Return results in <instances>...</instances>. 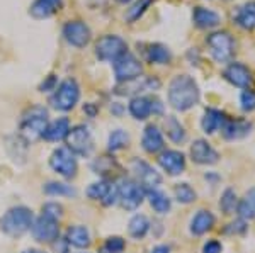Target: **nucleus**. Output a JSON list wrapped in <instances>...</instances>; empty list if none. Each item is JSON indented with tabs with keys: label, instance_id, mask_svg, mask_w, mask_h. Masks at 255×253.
Segmentation results:
<instances>
[{
	"label": "nucleus",
	"instance_id": "nucleus-8",
	"mask_svg": "<svg viewBox=\"0 0 255 253\" xmlns=\"http://www.w3.org/2000/svg\"><path fill=\"white\" fill-rule=\"evenodd\" d=\"M126 51L128 43L118 34H104L96 41V56L104 63H114Z\"/></svg>",
	"mask_w": 255,
	"mask_h": 253
},
{
	"label": "nucleus",
	"instance_id": "nucleus-39",
	"mask_svg": "<svg viewBox=\"0 0 255 253\" xmlns=\"http://www.w3.org/2000/svg\"><path fill=\"white\" fill-rule=\"evenodd\" d=\"M237 204H238V197H237L235 190L225 189V192L221 194V199H220V209L223 211V214L237 213Z\"/></svg>",
	"mask_w": 255,
	"mask_h": 253
},
{
	"label": "nucleus",
	"instance_id": "nucleus-50",
	"mask_svg": "<svg viewBox=\"0 0 255 253\" xmlns=\"http://www.w3.org/2000/svg\"><path fill=\"white\" fill-rule=\"evenodd\" d=\"M150 253H170V247L168 245H157Z\"/></svg>",
	"mask_w": 255,
	"mask_h": 253
},
{
	"label": "nucleus",
	"instance_id": "nucleus-26",
	"mask_svg": "<svg viewBox=\"0 0 255 253\" xmlns=\"http://www.w3.org/2000/svg\"><path fill=\"white\" fill-rule=\"evenodd\" d=\"M65 240L68 242L70 247H75V248H89L90 243H92V236H90L89 228L84 226V224L68 226Z\"/></svg>",
	"mask_w": 255,
	"mask_h": 253
},
{
	"label": "nucleus",
	"instance_id": "nucleus-21",
	"mask_svg": "<svg viewBox=\"0 0 255 253\" xmlns=\"http://www.w3.org/2000/svg\"><path fill=\"white\" fill-rule=\"evenodd\" d=\"M192 22L199 29H215V27L221 24V15L213 9L194 7V10H192Z\"/></svg>",
	"mask_w": 255,
	"mask_h": 253
},
{
	"label": "nucleus",
	"instance_id": "nucleus-24",
	"mask_svg": "<svg viewBox=\"0 0 255 253\" xmlns=\"http://www.w3.org/2000/svg\"><path fill=\"white\" fill-rule=\"evenodd\" d=\"M128 111L136 121H146L153 114V111H151V95L131 97L129 104H128Z\"/></svg>",
	"mask_w": 255,
	"mask_h": 253
},
{
	"label": "nucleus",
	"instance_id": "nucleus-43",
	"mask_svg": "<svg viewBox=\"0 0 255 253\" xmlns=\"http://www.w3.org/2000/svg\"><path fill=\"white\" fill-rule=\"evenodd\" d=\"M41 214H46V216H49V218H55V219H58L60 221V218L63 216V206L61 204H58V202H46L43 206V213Z\"/></svg>",
	"mask_w": 255,
	"mask_h": 253
},
{
	"label": "nucleus",
	"instance_id": "nucleus-36",
	"mask_svg": "<svg viewBox=\"0 0 255 253\" xmlns=\"http://www.w3.org/2000/svg\"><path fill=\"white\" fill-rule=\"evenodd\" d=\"M131 136L129 133L125 129H114L108 138V148L109 152H119V150H125L129 146Z\"/></svg>",
	"mask_w": 255,
	"mask_h": 253
},
{
	"label": "nucleus",
	"instance_id": "nucleus-5",
	"mask_svg": "<svg viewBox=\"0 0 255 253\" xmlns=\"http://www.w3.org/2000/svg\"><path fill=\"white\" fill-rule=\"evenodd\" d=\"M209 55L216 63H228L235 55L237 43L228 31H215L206 38Z\"/></svg>",
	"mask_w": 255,
	"mask_h": 253
},
{
	"label": "nucleus",
	"instance_id": "nucleus-25",
	"mask_svg": "<svg viewBox=\"0 0 255 253\" xmlns=\"http://www.w3.org/2000/svg\"><path fill=\"white\" fill-rule=\"evenodd\" d=\"M63 0H34L29 7V14L34 19H48L61 10Z\"/></svg>",
	"mask_w": 255,
	"mask_h": 253
},
{
	"label": "nucleus",
	"instance_id": "nucleus-7",
	"mask_svg": "<svg viewBox=\"0 0 255 253\" xmlns=\"http://www.w3.org/2000/svg\"><path fill=\"white\" fill-rule=\"evenodd\" d=\"M65 141H67V148L75 155V157L87 158L94 152L92 133H90L89 126H85V124H77V126H73V128H70Z\"/></svg>",
	"mask_w": 255,
	"mask_h": 253
},
{
	"label": "nucleus",
	"instance_id": "nucleus-41",
	"mask_svg": "<svg viewBox=\"0 0 255 253\" xmlns=\"http://www.w3.org/2000/svg\"><path fill=\"white\" fill-rule=\"evenodd\" d=\"M240 109L244 112H254L255 111V90L245 88L240 93Z\"/></svg>",
	"mask_w": 255,
	"mask_h": 253
},
{
	"label": "nucleus",
	"instance_id": "nucleus-37",
	"mask_svg": "<svg viewBox=\"0 0 255 253\" xmlns=\"http://www.w3.org/2000/svg\"><path fill=\"white\" fill-rule=\"evenodd\" d=\"M151 3H153V0H134L129 5V9H126L125 19L128 22H136V20L150 9Z\"/></svg>",
	"mask_w": 255,
	"mask_h": 253
},
{
	"label": "nucleus",
	"instance_id": "nucleus-6",
	"mask_svg": "<svg viewBox=\"0 0 255 253\" xmlns=\"http://www.w3.org/2000/svg\"><path fill=\"white\" fill-rule=\"evenodd\" d=\"M146 199V190L133 178L123 177L118 182V202H121L123 209L136 211Z\"/></svg>",
	"mask_w": 255,
	"mask_h": 253
},
{
	"label": "nucleus",
	"instance_id": "nucleus-29",
	"mask_svg": "<svg viewBox=\"0 0 255 253\" xmlns=\"http://www.w3.org/2000/svg\"><path fill=\"white\" fill-rule=\"evenodd\" d=\"M163 133L167 134V138L175 145H180V143L186 141L187 138V131L184 128V124L177 119L175 116H167L163 119Z\"/></svg>",
	"mask_w": 255,
	"mask_h": 253
},
{
	"label": "nucleus",
	"instance_id": "nucleus-2",
	"mask_svg": "<svg viewBox=\"0 0 255 253\" xmlns=\"http://www.w3.org/2000/svg\"><path fill=\"white\" fill-rule=\"evenodd\" d=\"M49 122L48 109L43 105H31L26 109L19 122V138L24 143H34L43 138V133Z\"/></svg>",
	"mask_w": 255,
	"mask_h": 253
},
{
	"label": "nucleus",
	"instance_id": "nucleus-16",
	"mask_svg": "<svg viewBox=\"0 0 255 253\" xmlns=\"http://www.w3.org/2000/svg\"><path fill=\"white\" fill-rule=\"evenodd\" d=\"M223 77L226 82L233 85V87L238 88H252L254 85V75L250 72V68L247 65L240 63V61H232L225 67L223 70Z\"/></svg>",
	"mask_w": 255,
	"mask_h": 253
},
{
	"label": "nucleus",
	"instance_id": "nucleus-49",
	"mask_svg": "<svg viewBox=\"0 0 255 253\" xmlns=\"http://www.w3.org/2000/svg\"><path fill=\"white\" fill-rule=\"evenodd\" d=\"M111 112L116 114V116H121V114L125 112V105L119 104V102H114V104L111 105Z\"/></svg>",
	"mask_w": 255,
	"mask_h": 253
},
{
	"label": "nucleus",
	"instance_id": "nucleus-14",
	"mask_svg": "<svg viewBox=\"0 0 255 253\" xmlns=\"http://www.w3.org/2000/svg\"><path fill=\"white\" fill-rule=\"evenodd\" d=\"M162 87V82L157 77H138L136 80L126 82V84H118L114 92L118 95H143L145 92H155Z\"/></svg>",
	"mask_w": 255,
	"mask_h": 253
},
{
	"label": "nucleus",
	"instance_id": "nucleus-17",
	"mask_svg": "<svg viewBox=\"0 0 255 253\" xmlns=\"http://www.w3.org/2000/svg\"><path fill=\"white\" fill-rule=\"evenodd\" d=\"M160 169L170 177L184 173L186 170V155L179 150H163L157 158Z\"/></svg>",
	"mask_w": 255,
	"mask_h": 253
},
{
	"label": "nucleus",
	"instance_id": "nucleus-4",
	"mask_svg": "<svg viewBox=\"0 0 255 253\" xmlns=\"http://www.w3.org/2000/svg\"><path fill=\"white\" fill-rule=\"evenodd\" d=\"M80 100V85L75 79H65L58 87L53 90L49 97V104L53 109L61 112H68L79 104Z\"/></svg>",
	"mask_w": 255,
	"mask_h": 253
},
{
	"label": "nucleus",
	"instance_id": "nucleus-11",
	"mask_svg": "<svg viewBox=\"0 0 255 253\" xmlns=\"http://www.w3.org/2000/svg\"><path fill=\"white\" fill-rule=\"evenodd\" d=\"M31 233L36 242L39 243H53L60 238V223L58 219L49 218L46 214H41L32 221Z\"/></svg>",
	"mask_w": 255,
	"mask_h": 253
},
{
	"label": "nucleus",
	"instance_id": "nucleus-44",
	"mask_svg": "<svg viewBox=\"0 0 255 253\" xmlns=\"http://www.w3.org/2000/svg\"><path fill=\"white\" fill-rule=\"evenodd\" d=\"M56 87H58V79H56V75H49V77H46V80L39 85V90L51 92V90H55Z\"/></svg>",
	"mask_w": 255,
	"mask_h": 253
},
{
	"label": "nucleus",
	"instance_id": "nucleus-9",
	"mask_svg": "<svg viewBox=\"0 0 255 253\" xmlns=\"http://www.w3.org/2000/svg\"><path fill=\"white\" fill-rule=\"evenodd\" d=\"M49 167L53 172H56L63 178H73L77 177L79 172V163H77V157L73 155L67 146H60L49 157Z\"/></svg>",
	"mask_w": 255,
	"mask_h": 253
},
{
	"label": "nucleus",
	"instance_id": "nucleus-46",
	"mask_svg": "<svg viewBox=\"0 0 255 253\" xmlns=\"http://www.w3.org/2000/svg\"><path fill=\"white\" fill-rule=\"evenodd\" d=\"M53 248H55V253H70V245L65 238H58L53 242Z\"/></svg>",
	"mask_w": 255,
	"mask_h": 253
},
{
	"label": "nucleus",
	"instance_id": "nucleus-40",
	"mask_svg": "<svg viewBox=\"0 0 255 253\" xmlns=\"http://www.w3.org/2000/svg\"><path fill=\"white\" fill-rule=\"evenodd\" d=\"M126 250V240L121 236H109L102 247L99 248V253H123Z\"/></svg>",
	"mask_w": 255,
	"mask_h": 253
},
{
	"label": "nucleus",
	"instance_id": "nucleus-42",
	"mask_svg": "<svg viewBox=\"0 0 255 253\" xmlns=\"http://www.w3.org/2000/svg\"><path fill=\"white\" fill-rule=\"evenodd\" d=\"M247 230H249V223L245 219L238 218L225 228V235H245Z\"/></svg>",
	"mask_w": 255,
	"mask_h": 253
},
{
	"label": "nucleus",
	"instance_id": "nucleus-23",
	"mask_svg": "<svg viewBox=\"0 0 255 253\" xmlns=\"http://www.w3.org/2000/svg\"><path fill=\"white\" fill-rule=\"evenodd\" d=\"M70 128H72V124H70L68 117H58V119L48 122L46 129H44V133H43V138L49 143L63 141L65 138H67Z\"/></svg>",
	"mask_w": 255,
	"mask_h": 253
},
{
	"label": "nucleus",
	"instance_id": "nucleus-35",
	"mask_svg": "<svg viewBox=\"0 0 255 253\" xmlns=\"http://www.w3.org/2000/svg\"><path fill=\"white\" fill-rule=\"evenodd\" d=\"M43 192L46 195H61V197H75L77 195V190L73 189L72 185L68 183H63V182H48L43 185Z\"/></svg>",
	"mask_w": 255,
	"mask_h": 253
},
{
	"label": "nucleus",
	"instance_id": "nucleus-12",
	"mask_svg": "<svg viewBox=\"0 0 255 253\" xmlns=\"http://www.w3.org/2000/svg\"><path fill=\"white\" fill-rule=\"evenodd\" d=\"M131 169H133V172L138 178L136 182L145 190H153L162 185L163 177L160 175V172H157V169H153L148 162L134 158V160L131 162Z\"/></svg>",
	"mask_w": 255,
	"mask_h": 253
},
{
	"label": "nucleus",
	"instance_id": "nucleus-34",
	"mask_svg": "<svg viewBox=\"0 0 255 253\" xmlns=\"http://www.w3.org/2000/svg\"><path fill=\"white\" fill-rule=\"evenodd\" d=\"M92 170L94 173L101 175V177H104L106 180H109V175L114 172V170H118V172H121V167H119V163L114 160V157H108V155H102V157L96 158V160L92 162Z\"/></svg>",
	"mask_w": 255,
	"mask_h": 253
},
{
	"label": "nucleus",
	"instance_id": "nucleus-48",
	"mask_svg": "<svg viewBox=\"0 0 255 253\" xmlns=\"http://www.w3.org/2000/svg\"><path fill=\"white\" fill-rule=\"evenodd\" d=\"M84 112L87 114L89 117H96V114L99 112V107L96 104H92V102H87V104L84 105Z\"/></svg>",
	"mask_w": 255,
	"mask_h": 253
},
{
	"label": "nucleus",
	"instance_id": "nucleus-52",
	"mask_svg": "<svg viewBox=\"0 0 255 253\" xmlns=\"http://www.w3.org/2000/svg\"><path fill=\"white\" fill-rule=\"evenodd\" d=\"M22 253H46V252H43V250H36V248H29V250H24Z\"/></svg>",
	"mask_w": 255,
	"mask_h": 253
},
{
	"label": "nucleus",
	"instance_id": "nucleus-30",
	"mask_svg": "<svg viewBox=\"0 0 255 253\" xmlns=\"http://www.w3.org/2000/svg\"><path fill=\"white\" fill-rule=\"evenodd\" d=\"M146 199L150 202L151 209L157 214H167L170 213L172 209V199L160 189H153V190H146Z\"/></svg>",
	"mask_w": 255,
	"mask_h": 253
},
{
	"label": "nucleus",
	"instance_id": "nucleus-28",
	"mask_svg": "<svg viewBox=\"0 0 255 253\" xmlns=\"http://www.w3.org/2000/svg\"><path fill=\"white\" fill-rule=\"evenodd\" d=\"M233 20L237 22V26H240L245 31H254L255 29V0L245 2L244 5H240L233 15Z\"/></svg>",
	"mask_w": 255,
	"mask_h": 253
},
{
	"label": "nucleus",
	"instance_id": "nucleus-31",
	"mask_svg": "<svg viewBox=\"0 0 255 253\" xmlns=\"http://www.w3.org/2000/svg\"><path fill=\"white\" fill-rule=\"evenodd\" d=\"M146 61L151 65H168L172 60V53L170 50L162 43H153L146 48L145 51Z\"/></svg>",
	"mask_w": 255,
	"mask_h": 253
},
{
	"label": "nucleus",
	"instance_id": "nucleus-13",
	"mask_svg": "<svg viewBox=\"0 0 255 253\" xmlns=\"http://www.w3.org/2000/svg\"><path fill=\"white\" fill-rule=\"evenodd\" d=\"M65 41L73 48H85L92 39V31L84 20H68L61 29Z\"/></svg>",
	"mask_w": 255,
	"mask_h": 253
},
{
	"label": "nucleus",
	"instance_id": "nucleus-22",
	"mask_svg": "<svg viewBox=\"0 0 255 253\" xmlns=\"http://www.w3.org/2000/svg\"><path fill=\"white\" fill-rule=\"evenodd\" d=\"M215 221H216V219H215V216H213L211 211L199 209L194 216H192L191 224H189L191 235H194V236L206 235L208 231L213 230V226H215Z\"/></svg>",
	"mask_w": 255,
	"mask_h": 253
},
{
	"label": "nucleus",
	"instance_id": "nucleus-18",
	"mask_svg": "<svg viewBox=\"0 0 255 253\" xmlns=\"http://www.w3.org/2000/svg\"><path fill=\"white\" fill-rule=\"evenodd\" d=\"M189 155L196 165H215L220 160V153L213 148L208 140H196L191 145Z\"/></svg>",
	"mask_w": 255,
	"mask_h": 253
},
{
	"label": "nucleus",
	"instance_id": "nucleus-47",
	"mask_svg": "<svg viewBox=\"0 0 255 253\" xmlns=\"http://www.w3.org/2000/svg\"><path fill=\"white\" fill-rule=\"evenodd\" d=\"M151 111H153V116H162L163 114V104L158 97L151 95Z\"/></svg>",
	"mask_w": 255,
	"mask_h": 253
},
{
	"label": "nucleus",
	"instance_id": "nucleus-1",
	"mask_svg": "<svg viewBox=\"0 0 255 253\" xmlns=\"http://www.w3.org/2000/svg\"><path fill=\"white\" fill-rule=\"evenodd\" d=\"M167 99L172 109L179 112L191 111L192 107H196L199 104L201 99V90L197 82L192 79L187 73H180L175 75L168 84L167 90Z\"/></svg>",
	"mask_w": 255,
	"mask_h": 253
},
{
	"label": "nucleus",
	"instance_id": "nucleus-33",
	"mask_svg": "<svg viewBox=\"0 0 255 253\" xmlns=\"http://www.w3.org/2000/svg\"><path fill=\"white\" fill-rule=\"evenodd\" d=\"M150 228H151V223L145 214H134L133 218L129 219V224H128V233L134 240H143L148 235Z\"/></svg>",
	"mask_w": 255,
	"mask_h": 253
},
{
	"label": "nucleus",
	"instance_id": "nucleus-10",
	"mask_svg": "<svg viewBox=\"0 0 255 253\" xmlns=\"http://www.w3.org/2000/svg\"><path fill=\"white\" fill-rule=\"evenodd\" d=\"M143 73V65L133 53L126 51L114 61V77L118 84H126V82L136 80Z\"/></svg>",
	"mask_w": 255,
	"mask_h": 253
},
{
	"label": "nucleus",
	"instance_id": "nucleus-32",
	"mask_svg": "<svg viewBox=\"0 0 255 253\" xmlns=\"http://www.w3.org/2000/svg\"><path fill=\"white\" fill-rule=\"evenodd\" d=\"M237 213H238V218L245 219V221L255 219V185L252 189L247 190L244 197L238 199Z\"/></svg>",
	"mask_w": 255,
	"mask_h": 253
},
{
	"label": "nucleus",
	"instance_id": "nucleus-38",
	"mask_svg": "<svg viewBox=\"0 0 255 253\" xmlns=\"http://www.w3.org/2000/svg\"><path fill=\"white\" fill-rule=\"evenodd\" d=\"M174 195H175V201L180 202V204H192L197 199L196 190L192 189L187 182L177 183V185L174 187Z\"/></svg>",
	"mask_w": 255,
	"mask_h": 253
},
{
	"label": "nucleus",
	"instance_id": "nucleus-27",
	"mask_svg": "<svg viewBox=\"0 0 255 253\" xmlns=\"http://www.w3.org/2000/svg\"><path fill=\"white\" fill-rule=\"evenodd\" d=\"M226 121V114L220 109H213L208 107L203 114V119H201V129L206 134H213L216 131H220L221 126Z\"/></svg>",
	"mask_w": 255,
	"mask_h": 253
},
{
	"label": "nucleus",
	"instance_id": "nucleus-20",
	"mask_svg": "<svg viewBox=\"0 0 255 253\" xmlns=\"http://www.w3.org/2000/svg\"><path fill=\"white\" fill-rule=\"evenodd\" d=\"M141 146H143V150L150 155H157L160 152H163V148H165V141H163V133L160 131L158 126L148 124L146 128L143 129Z\"/></svg>",
	"mask_w": 255,
	"mask_h": 253
},
{
	"label": "nucleus",
	"instance_id": "nucleus-45",
	"mask_svg": "<svg viewBox=\"0 0 255 253\" xmlns=\"http://www.w3.org/2000/svg\"><path fill=\"white\" fill-rule=\"evenodd\" d=\"M221 252H223V245L218 242V240H209L203 247V253H221Z\"/></svg>",
	"mask_w": 255,
	"mask_h": 253
},
{
	"label": "nucleus",
	"instance_id": "nucleus-3",
	"mask_svg": "<svg viewBox=\"0 0 255 253\" xmlns=\"http://www.w3.org/2000/svg\"><path fill=\"white\" fill-rule=\"evenodd\" d=\"M34 214L29 207L26 206H15L10 207L7 213L0 218V231L10 238H19L24 233L31 230Z\"/></svg>",
	"mask_w": 255,
	"mask_h": 253
},
{
	"label": "nucleus",
	"instance_id": "nucleus-15",
	"mask_svg": "<svg viewBox=\"0 0 255 253\" xmlns=\"http://www.w3.org/2000/svg\"><path fill=\"white\" fill-rule=\"evenodd\" d=\"M87 197L92 201H101L106 207H111L118 202V183L113 180H102L94 182L87 189Z\"/></svg>",
	"mask_w": 255,
	"mask_h": 253
},
{
	"label": "nucleus",
	"instance_id": "nucleus-53",
	"mask_svg": "<svg viewBox=\"0 0 255 253\" xmlns=\"http://www.w3.org/2000/svg\"><path fill=\"white\" fill-rule=\"evenodd\" d=\"M119 2H121V3H126V2H129V0H119Z\"/></svg>",
	"mask_w": 255,
	"mask_h": 253
},
{
	"label": "nucleus",
	"instance_id": "nucleus-51",
	"mask_svg": "<svg viewBox=\"0 0 255 253\" xmlns=\"http://www.w3.org/2000/svg\"><path fill=\"white\" fill-rule=\"evenodd\" d=\"M206 180H220L218 175H213V173H206Z\"/></svg>",
	"mask_w": 255,
	"mask_h": 253
},
{
	"label": "nucleus",
	"instance_id": "nucleus-19",
	"mask_svg": "<svg viewBox=\"0 0 255 253\" xmlns=\"http://www.w3.org/2000/svg\"><path fill=\"white\" fill-rule=\"evenodd\" d=\"M254 129V124L249 119H230L226 117L225 124L221 126V134L226 141H238L249 136Z\"/></svg>",
	"mask_w": 255,
	"mask_h": 253
}]
</instances>
